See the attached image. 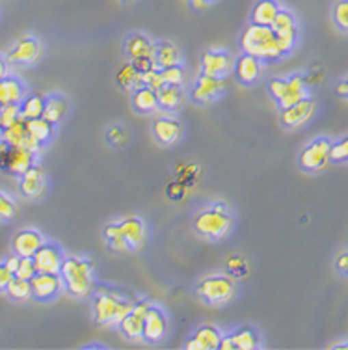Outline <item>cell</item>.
<instances>
[{
	"instance_id": "6da1fadb",
	"label": "cell",
	"mask_w": 348,
	"mask_h": 350,
	"mask_svg": "<svg viewBox=\"0 0 348 350\" xmlns=\"http://www.w3.org/2000/svg\"><path fill=\"white\" fill-rule=\"evenodd\" d=\"M60 276L64 280V287L71 297L86 298L95 285L94 261L81 256L64 257Z\"/></svg>"
},
{
	"instance_id": "7a4b0ae2",
	"label": "cell",
	"mask_w": 348,
	"mask_h": 350,
	"mask_svg": "<svg viewBox=\"0 0 348 350\" xmlns=\"http://www.w3.org/2000/svg\"><path fill=\"white\" fill-rule=\"evenodd\" d=\"M241 49L244 54H252L257 60L276 62L280 60L283 53L280 51L274 30L265 25H250L241 36Z\"/></svg>"
},
{
	"instance_id": "3957f363",
	"label": "cell",
	"mask_w": 348,
	"mask_h": 350,
	"mask_svg": "<svg viewBox=\"0 0 348 350\" xmlns=\"http://www.w3.org/2000/svg\"><path fill=\"white\" fill-rule=\"evenodd\" d=\"M134 304L129 298L121 297L120 293L112 291H97L94 295V321L99 326H118V324L127 317V313L133 310Z\"/></svg>"
},
{
	"instance_id": "277c9868",
	"label": "cell",
	"mask_w": 348,
	"mask_h": 350,
	"mask_svg": "<svg viewBox=\"0 0 348 350\" xmlns=\"http://www.w3.org/2000/svg\"><path fill=\"white\" fill-rule=\"evenodd\" d=\"M233 226V218L224 203H215L213 207L201 211L194 218V229L200 235L207 237L211 241H220L228 235Z\"/></svg>"
},
{
	"instance_id": "5b68a950",
	"label": "cell",
	"mask_w": 348,
	"mask_h": 350,
	"mask_svg": "<svg viewBox=\"0 0 348 350\" xmlns=\"http://www.w3.org/2000/svg\"><path fill=\"white\" fill-rule=\"evenodd\" d=\"M268 92L282 110L309 97L308 84L302 75H293L287 79H272L268 82Z\"/></svg>"
},
{
	"instance_id": "8992f818",
	"label": "cell",
	"mask_w": 348,
	"mask_h": 350,
	"mask_svg": "<svg viewBox=\"0 0 348 350\" xmlns=\"http://www.w3.org/2000/svg\"><path fill=\"white\" fill-rule=\"evenodd\" d=\"M235 291H237V285L233 278L226 274H215V276L203 278L198 283L196 293L203 302L211 306H224L235 297Z\"/></svg>"
},
{
	"instance_id": "52a82bcc",
	"label": "cell",
	"mask_w": 348,
	"mask_h": 350,
	"mask_svg": "<svg viewBox=\"0 0 348 350\" xmlns=\"http://www.w3.org/2000/svg\"><path fill=\"white\" fill-rule=\"evenodd\" d=\"M330 149H332V140L328 138H315V140L308 144L306 148L302 149L298 162H300V168L306 172H317L322 170L330 162Z\"/></svg>"
},
{
	"instance_id": "ba28073f",
	"label": "cell",
	"mask_w": 348,
	"mask_h": 350,
	"mask_svg": "<svg viewBox=\"0 0 348 350\" xmlns=\"http://www.w3.org/2000/svg\"><path fill=\"white\" fill-rule=\"evenodd\" d=\"M168 330H170V323H168L164 310L151 304L148 313H146V319H144V341L151 345L161 343L162 339L168 336Z\"/></svg>"
},
{
	"instance_id": "9c48e42d",
	"label": "cell",
	"mask_w": 348,
	"mask_h": 350,
	"mask_svg": "<svg viewBox=\"0 0 348 350\" xmlns=\"http://www.w3.org/2000/svg\"><path fill=\"white\" fill-rule=\"evenodd\" d=\"M151 302L149 300H140L133 306V310L129 311L127 317L118 324V328L129 341H140L144 339V319L148 313Z\"/></svg>"
},
{
	"instance_id": "30bf717a",
	"label": "cell",
	"mask_w": 348,
	"mask_h": 350,
	"mask_svg": "<svg viewBox=\"0 0 348 350\" xmlns=\"http://www.w3.org/2000/svg\"><path fill=\"white\" fill-rule=\"evenodd\" d=\"M36 153L21 146H8L0 157V168L14 175H23L30 166H34Z\"/></svg>"
},
{
	"instance_id": "8fae6325",
	"label": "cell",
	"mask_w": 348,
	"mask_h": 350,
	"mask_svg": "<svg viewBox=\"0 0 348 350\" xmlns=\"http://www.w3.org/2000/svg\"><path fill=\"white\" fill-rule=\"evenodd\" d=\"M224 90H226L224 79L201 73L200 79L196 81L194 88H192V92H190V97L198 105H207V103L216 101L224 94Z\"/></svg>"
},
{
	"instance_id": "7c38bea8",
	"label": "cell",
	"mask_w": 348,
	"mask_h": 350,
	"mask_svg": "<svg viewBox=\"0 0 348 350\" xmlns=\"http://www.w3.org/2000/svg\"><path fill=\"white\" fill-rule=\"evenodd\" d=\"M32 285V297L41 302L53 300L64 291V280L60 274H49V272H38L30 280Z\"/></svg>"
},
{
	"instance_id": "4fadbf2b",
	"label": "cell",
	"mask_w": 348,
	"mask_h": 350,
	"mask_svg": "<svg viewBox=\"0 0 348 350\" xmlns=\"http://www.w3.org/2000/svg\"><path fill=\"white\" fill-rule=\"evenodd\" d=\"M235 60L233 56L228 51H220V49H213L201 56V71L211 77H228L233 71Z\"/></svg>"
},
{
	"instance_id": "5bb4252c",
	"label": "cell",
	"mask_w": 348,
	"mask_h": 350,
	"mask_svg": "<svg viewBox=\"0 0 348 350\" xmlns=\"http://www.w3.org/2000/svg\"><path fill=\"white\" fill-rule=\"evenodd\" d=\"M64 254L58 244L43 243L34 254V265L38 272H49V274H60L62 262H64Z\"/></svg>"
},
{
	"instance_id": "9a60e30c",
	"label": "cell",
	"mask_w": 348,
	"mask_h": 350,
	"mask_svg": "<svg viewBox=\"0 0 348 350\" xmlns=\"http://www.w3.org/2000/svg\"><path fill=\"white\" fill-rule=\"evenodd\" d=\"M317 112V105L313 99H302V101L291 105V107L283 108L282 110V125L287 129L302 127L304 123H308L313 114Z\"/></svg>"
},
{
	"instance_id": "2e32d148",
	"label": "cell",
	"mask_w": 348,
	"mask_h": 350,
	"mask_svg": "<svg viewBox=\"0 0 348 350\" xmlns=\"http://www.w3.org/2000/svg\"><path fill=\"white\" fill-rule=\"evenodd\" d=\"M41 56V43L36 38H21L15 43L10 54H8V62L10 64H17V66H30L34 62L40 60Z\"/></svg>"
},
{
	"instance_id": "e0dca14e",
	"label": "cell",
	"mask_w": 348,
	"mask_h": 350,
	"mask_svg": "<svg viewBox=\"0 0 348 350\" xmlns=\"http://www.w3.org/2000/svg\"><path fill=\"white\" fill-rule=\"evenodd\" d=\"M257 347H259V334L252 326H242V328H237V330L228 334V336H222L220 347L218 349L254 350Z\"/></svg>"
},
{
	"instance_id": "ac0fdd59",
	"label": "cell",
	"mask_w": 348,
	"mask_h": 350,
	"mask_svg": "<svg viewBox=\"0 0 348 350\" xmlns=\"http://www.w3.org/2000/svg\"><path fill=\"white\" fill-rule=\"evenodd\" d=\"M120 226L121 239L127 243L129 250L134 252L138 250L142 244L146 243V237H148V231H146V224L138 216H125L123 220L118 222Z\"/></svg>"
},
{
	"instance_id": "d6986e66",
	"label": "cell",
	"mask_w": 348,
	"mask_h": 350,
	"mask_svg": "<svg viewBox=\"0 0 348 350\" xmlns=\"http://www.w3.org/2000/svg\"><path fill=\"white\" fill-rule=\"evenodd\" d=\"M183 125L177 118L172 116H161L153 122V136L155 140L162 146H172L181 140Z\"/></svg>"
},
{
	"instance_id": "ffe728a7",
	"label": "cell",
	"mask_w": 348,
	"mask_h": 350,
	"mask_svg": "<svg viewBox=\"0 0 348 350\" xmlns=\"http://www.w3.org/2000/svg\"><path fill=\"white\" fill-rule=\"evenodd\" d=\"M222 330L213 324H203L200 326L196 334L187 341L185 349L188 350H216L220 347Z\"/></svg>"
},
{
	"instance_id": "44dd1931",
	"label": "cell",
	"mask_w": 348,
	"mask_h": 350,
	"mask_svg": "<svg viewBox=\"0 0 348 350\" xmlns=\"http://www.w3.org/2000/svg\"><path fill=\"white\" fill-rule=\"evenodd\" d=\"M261 68H263L261 60H257V58L252 56V54L242 53L241 56L235 60L233 71H235V77H237V81L248 86V84H254V82L259 81V77H261Z\"/></svg>"
},
{
	"instance_id": "7402d4cb",
	"label": "cell",
	"mask_w": 348,
	"mask_h": 350,
	"mask_svg": "<svg viewBox=\"0 0 348 350\" xmlns=\"http://www.w3.org/2000/svg\"><path fill=\"white\" fill-rule=\"evenodd\" d=\"M45 243V239L38 229H21L19 233L14 237V254L19 257H32L41 244Z\"/></svg>"
},
{
	"instance_id": "603a6c76",
	"label": "cell",
	"mask_w": 348,
	"mask_h": 350,
	"mask_svg": "<svg viewBox=\"0 0 348 350\" xmlns=\"http://www.w3.org/2000/svg\"><path fill=\"white\" fill-rule=\"evenodd\" d=\"M45 192V175L40 166H30V168L21 175V194L30 200L40 198Z\"/></svg>"
},
{
	"instance_id": "cb8c5ba5",
	"label": "cell",
	"mask_w": 348,
	"mask_h": 350,
	"mask_svg": "<svg viewBox=\"0 0 348 350\" xmlns=\"http://www.w3.org/2000/svg\"><path fill=\"white\" fill-rule=\"evenodd\" d=\"M157 101H159V108L174 112L185 103V92L181 86H175V84H162L157 90Z\"/></svg>"
},
{
	"instance_id": "d4e9b609",
	"label": "cell",
	"mask_w": 348,
	"mask_h": 350,
	"mask_svg": "<svg viewBox=\"0 0 348 350\" xmlns=\"http://www.w3.org/2000/svg\"><path fill=\"white\" fill-rule=\"evenodd\" d=\"M153 62L159 69L170 68V66H179L183 62V56L174 43L161 41V43H155Z\"/></svg>"
},
{
	"instance_id": "484cf974",
	"label": "cell",
	"mask_w": 348,
	"mask_h": 350,
	"mask_svg": "<svg viewBox=\"0 0 348 350\" xmlns=\"http://www.w3.org/2000/svg\"><path fill=\"white\" fill-rule=\"evenodd\" d=\"M131 103H133V108L140 114H149V112H155L159 108V101H157V92L153 88L148 86H136L133 92V97H131Z\"/></svg>"
},
{
	"instance_id": "4316f807",
	"label": "cell",
	"mask_w": 348,
	"mask_h": 350,
	"mask_svg": "<svg viewBox=\"0 0 348 350\" xmlns=\"http://www.w3.org/2000/svg\"><path fill=\"white\" fill-rule=\"evenodd\" d=\"M25 97V86L17 77H4L0 81V107L2 105H19Z\"/></svg>"
},
{
	"instance_id": "83f0119b",
	"label": "cell",
	"mask_w": 348,
	"mask_h": 350,
	"mask_svg": "<svg viewBox=\"0 0 348 350\" xmlns=\"http://www.w3.org/2000/svg\"><path fill=\"white\" fill-rule=\"evenodd\" d=\"M125 53H127V56L131 58V60L144 58V56L153 58L155 43L149 40L148 36L133 34V36H129L127 41H125Z\"/></svg>"
},
{
	"instance_id": "f1b7e54d",
	"label": "cell",
	"mask_w": 348,
	"mask_h": 350,
	"mask_svg": "<svg viewBox=\"0 0 348 350\" xmlns=\"http://www.w3.org/2000/svg\"><path fill=\"white\" fill-rule=\"evenodd\" d=\"M280 4L278 0H257L255 6L252 8V15H250V21L254 25H265V27H270L272 21L280 12Z\"/></svg>"
},
{
	"instance_id": "f546056e",
	"label": "cell",
	"mask_w": 348,
	"mask_h": 350,
	"mask_svg": "<svg viewBox=\"0 0 348 350\" xmlns=\"http://www.w3.org/2000/svg\"><path fill=\"white\" fill-rule=\"evenodd\" d=\"M69 112V101L64 95H51L45 99V108H43V116L49 123L58 125Z\"/></svg>"
},
{
	"instance_id": "4dcf8cb0",
	"label": "cell",
	"mask_w": 348,
	"mask_h": 350,
	"mask_svg": "<svg viewBox=\"0 0 348 350\" xmlns=\"http://www.w3.org/2000/svg\"><path fill=\"white\" fill-rule=\"evenodd\" d=\"M0 138L6 142L8 146H23L25 140L28 138V129H27V120L19 118L17 122L12 125H8L6 129L0 131Z\"/></svg>"
},
{
	"instance_id": "1f68e13d",
	"label": "cell",
	"mask_w": 348,
	"mask_h": 350,
	"mask_svg": "<svg viewBox=\"0 0 348 350\" xmlns=\"http://www.w3.org/2000/svg\"><path fill=\"white\" fill-rule=\"evenodd\" d=\"M28 135L32 136L34 140L38 142L40 146L47 144L54 135V125L49 123L45 118H36V120H27Z\"/></svg>"
},
{
	"instance_id": "d6a6232c",
	"label": "cell",
	"mask_w": 348,
	"mask_h": 350,
	"mask_svg": "<svg viewBox=\"0 0 348 350\" xmlns=\"http://www.w3.org/2000/svg\"><path fill=\"white\" fill-rule=\"evenodd\" d=\"M43 108H45V99L38 94L25 95L23 101L19 103V112L23 120H36L43 116Z\"/></svg>"
},
{
	"instance_id": "836d02e7",
	"label": "cell",
	"mask_w": 348,
	"mask_h": 350,
	"mask_svg": "<svg viewBox=\"0 0 348 350\" xmlns=\"http://www.w3.org/2000/svg\"><path fill=\"white\" fill-rule=\"evenodd\" d=\"M270 28L274 30V34H298L296 17L289 10H283V8H280V12L272 21Z\"/></svg>"
},
{
	"instance_id": "e575fe53",
	"label": "cell",
	"mask_w": 348,
	"mask_h": 350,
	"mask_svg": "<svg viewBox=\"0 0 348 350\" xmlns=\"http://www.w3.org/2000/svg\"><path fill=\"white\" fill-rule=\"evenodd\" d=\"M8 297L15 300V302H25L28 298H32V285L30 280H23V278H15L8 283L6 287Z\"/></svg>"
},
{
	"instance_id": "d590c367",
	"label": "cell",
	"mask_w": 348,
	"mask_h": 350,
	"mask_svg": "<svg viewBox=\"0 0 348 350\" xmlns=\"http://www.w3.org/2000/svg\"><path fill=\"white\" fill-rule=\"evenodd\" d=\"M161 77L164 84H175V86H181L185 82V69L183 66H170V68L161 69Z\"/></svg>"
},
{
	"instance_id": "8d00e7d4",
	"label": "cell",
	"mask_w": 348,
	"mask_h": 350,
	"mask_svg": "<svg viewBox=\"0 0 348 350\" xmlns=\"http://www.w3.org/2000/svg\"><path fill=\"white\" fill-rule=\"evenodd\" d=\"M138 71L134 69V66L129 62V64H125L123 68L120 69V73H118V84H120L121 88H136V82H138Z\"/></svg>"
},
{
	"instance_id": "74e56055",
	"label": "cell",
	"mask_w": 348,
	"mask_h": 350,
	"mask_svg": "<svg viewBox=\"0 0 348 350\" xmlns=\"http://www.w3.org/2000/svg\"><path fill=\"white\" fill-rule=\"evenodd\" d=\"M164 82H162V77H161V69L155 68V69H149L146 73H140L138 75V82H136V86H148V88H153L155 92L162 86Z\"/></svg>"
},
{
	"instance_id": "f35d334b",
	"label": "cell",
	"mask_w": 348,
	"mask_h": 350,
	"mask_svg": "<svg viewBox=\"0 0 348 350\" xmlns=\"http://www.w3.org/2000/svg\"><path fill=\"white\" fill-rule=\"evenodd\" d=\"M334 23L348 34V0H337L334 6Z\"/></svg>"
},
{
	"instance_id": "ab89813d",
	"label": "cell",
	"mask_w": 348,
	"mask_h": 350,
	"mask_svg": "<svg viewBox=\"0 0 348 350\" xmlns=\"http://www.w3.org/2000/svg\"><path fill=\"white\" fill-rule=\"evenodd\" d=\"M330 161L332 162H348V135L343 136L341 140L332 142V149H330Z\"/></svg>"
},
{
	"instance_id": "60d3db41",
	"label": "cell",
	"mask_w": 348,
	"mask_h": 350,
	"mask_svg": "<svg viewBox=\"0 0 348 350\" xmlns=\"http://www.w3.org/2000/svg\"><path fill=\"white\" fill-rule=\"evenodd\" d=\"M21 118L19 105H2L0 107V129H6L8 125H12L14 122H17Z\"/></svg>"
},
{
	"instance_id": "b9f144b4",
	"label": "cell",
	"mask_w": 348,
	"mask_h": 350,
	"mask_svg": "<svg viewBox=\"0 0 348 350\" xmlns=\"http://www.w3.org/2000/svg\"><path fill=\"white\" fill-rule=\"evenodd\" d=\"M38 274L36 270V265H34L32 257H21L19 267L14 272L15 278H23V280H32L34 276Z\"/></svg>"
},
{
	"instance_id": "7bdbcfd3",
	"label": "cell",
	"mask_w": 348,
	"mask_h": 350,
	"mask_svg": "<svg viewBox=\"0 0 348 350\" xmlns=\"http://www.w3.org/2000/svg\"><path fill=\"white\" fill-rule=\"evenodd\" d=\"M17 213L15 202L4 192H0V220H12Z\"/></svg>"
},
{
	"instance_id": "ee69618b",
	"label": "cell",
	"mask_w": 348,
	"mask_h": 350,
	"mask_svg": "<svg viewBox=\"0 0 348 350\" xmlns=\"http://www.w3.org/2000/svg\"><path fill=\"white\" fill-rule=\"evenodd\" d=\"M127 131L121 127V125H112V127L108 129L107 133V140L112 144V146H125L127 144Z\"/></svg>"
},
{
	"instance_id": "f6af8a7d",
	"label": "cell",
	"mask_w": 348,
	"mask_h": 350,
	"mask_svg": "<svg viewBox=\"0 0 348 350\" xmlns=\"http://www.w3.org/2000/svg\"><path fill=\"white\" fill-rule=\"evenodd\" d=\"M131 64L134 66V69L138 71V73H146L149 69H155L153 58H149V56H144V58H136V60H131Z\"/></svg>"
},
{
	"instance_id": "bcb514c9",
	"label": "cell",
	"mask_w": 348,
	"mask_h": 350,
	"mask_svg": "<svg viewBox=\"0 0 348 350\" xmlns=\"http://www.w3.org/2000/svg\"><path fill=\"white\" fill-rule=\"evenodd\" d=\"M228 269H229V272H233V274L244 272V270H246V261H244V257H241V256L229 257Z\"/></svg>"
},
{
	"instance_id": "7dc6e473",
	"label": "cell",
	"mask_w": 348,
	"mask_h": 350,
	"mask_svg": "<svg viewBox=\"0 0 348 350\" xmlns=\"http://www.w3.org/2000/svg\"><path fill=\"white\" fill-rule=\"evenodd\" d=\"M14 280V272L8 269L4 262H0V291H6L8 283Z\"/></svg>"
},
{
	"instance_id": "c3c4849f",
	"label": "cell",
	"mask_w": 348,
	"mask_h": 350,
	"mask_svg": "<svg viewBox=\"0 0 348 350\" xmlns=\"http://www.w3.org/2000/svg\"><path fill=\"white\" fill-rule=\"evenodd\" d=\"M335 269L343 276H348V252H343V254L337 256V259H335Z\"/></svg>"
},
{
	"instance_id": "681fc988",
	"label": "cell",
	"mask_w": 348,
	"mask_h": 350,
	"mask_svg": "<svg viewBox=\"0 0 348 350\" xmlns=\"http://www.w3.org/2000/svg\"><path fill=\"white\" fill-rule=\"evenodd\" d=\"M183 194H185V187H183V185H179V183L168 185V196H170L172 200H179Z\"/></svg>"
},
{
	"instance_id": "f907efd6",
	"label": "cell",
	"mask_w": 348,
	"mask_h": 350,
	"mask_svg": "<svg viewBox=\"0 0 348 350\" xmlns=\"http://www.w3.org/2000/svg\"><path fill=\"white\" fill-rule=\"evenodd\" d=\"M118 237H121L120 226H118V222L108 224L107 228H105V239H107V241H114V239H118Z\"/></svg>"
},
{
	"instance_id": "816d5d0a",
	"label": "cell",
	"mask_w": 348,
	"mask_h": 350,
	"mask_svg": "<svg viewBox=\"0 0 348 350\" xmlns=\"http://www.w3.org/2000/svg\"><path fill=\"white\" fill-rule=\"evenodd\" d=\"M19 259H21V257L17 256V254H14V256L6 257V261H4V265H6L8 269L12 270V272H15V270H17V267H19Z\"/></svg>"
},
{
	"instance_id": "f5cc1de1",
	"label": "cell",
	"mask_w": 348,
	"mask_h": 350,
	"mask_svg": "<svg viewBox=\"0 0 348 350\" xmlns=\"http://www.w3.org/2000/svg\"><path fill=\"white\" fill-rule=\"evenodd\" d=\"M337 94L343 95V97H348V77L343 82H339V86H337Z\"/></svg>"
},
{
	"instance_id": "db71d44e",
	"label": "cell",
	"mask_w": 348,
	"mask_h": 350,
	"mask_svg": "<svg viewBox=\"0 0 348 350\" xmlns=\"http://www.w3.org/2000/svg\"><path fill=\"white\" fill-rule=\"evenodd\" d=\"M190 4L194 6V10H205L211 2L209 0H190Z\"/></svg>"
},
{
	"instance_id": "11a10c76",
	"label": "cell",
	"mask_w": 348,
	"mask_h": 350,
	"mask_svg": "<svg viewBox=\"0 0 348 350\" xmlns=\"http://www.w3.org/2000/svg\"><path fill=\"white\" fill-rule=\"evenodd\" d=\"M4 77H8V60L0 56V81H2Z\"/></svg>"
},
{
	"instance_id": "9f6ffc18",
	"label": "cell",
	"mask_w": 348,
	"mask_h": 350,
	"mask_svg": "<svg viewBox=\"0 0 348 350\" xmlns=\"http://www.w3.org/2000/svg\"><path fill=\"white\" fill-rule=\"evenodd\" d=\"M6 148H8V144L4 140H2V138H0V157H2V153L6 151Z\"/></svg>"
},
{
	"instance_id": "6f0895ef",
	"label": "cell",
	"mask_w": 348,
	"mask_h": 350,
	"mask_svg": "<svg viewBox=\"0 0 348 350\" xmlns=\"http://www.w3.org/2000/svg\"><path fill=\"white\" fill-rule=\"evenodd\" d=\"M334 349H348V343H337L334 345Z\"/></svg>"
},
{
	"instance_id": "680465c9",
	"label": "cell",
	"mask_w": 348,
	"mask_h": 350,
	"mask_svg": "<svg viewBox=\"0 0 348 350\" xmlns=\"http://www.w3.org/2000/svg\"><path fill=\"white\" fill-rule=\"evenodd\" d=\"M209 2H213V0H209Z\"/></svg>"
},
{
	"instance_id": "91938a15",
	"label": "cell",
	"mask_w": 348,
	"mask_h": 350,
	"mask_svg": "<svg viewBox=\"0 0 348 350\" xmlns=\"http://www.w3.org/2000/svg\"><path fill=\"white\" fill-rule=\"evenodd\" d=\"M0 131H2V129H0Z\"/></svg>"
}]
</instances>
